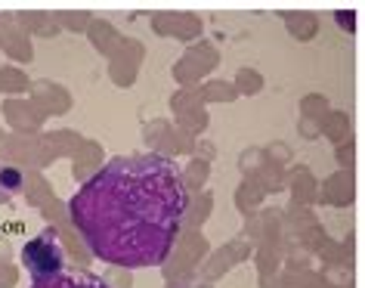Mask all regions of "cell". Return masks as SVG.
<instances>
[{"label": "cell", "mask_w": 365, "mask_h": 288, "mask_svg": "<svg viewBox=\"0 0 365 288\" xmlns=\"http://www.w3.org/2000/svg\"><path fill=\"white\" fill-rule=\"evenodd\" d=\"M189 205L170 158H115L71 199V220L87 248L115 267H155L168 257Z\"/></svg>", "instance_id": "1"}, {"label": "cell", "mask_w": 365, "mask_h": 288, "mask_svg": "<svg viewBox=\"0 0 365 288\" xmlns=\"http://www.w3.org/2000/svg\"><path fill=\"white\" fill-rule=\"evenodd\" d=\"M53 239H56L53 232H43V236L31 239L29 245L22 248V260H25V267H29V273L34 279L53 276V273L62 269V248Z\"/></svg>", "instance_id": "2"}, {"label": "cell", "mask_w": 365, "mask_h": 288, "mask_svg": "<svg viewBox=\"0 0 365 288\" xmlns=\"http://www.w3.org/2000/svg\"><path fill=\"white\" fill-rule=\"evenodd\" d=\"M31 288H108L103 279L96 276H87V273H71V269H59L53 276H43V279H34Z\"/></svg>", "instance_id": "3"}, {"label": "cell", "mask_w": 365, "mask_h": 288, "mask_svg": "<svg viewBox=\"0 0 365 288\" xmlns=\"http://www.w3.org/2000/svg\"><path fill=\"white\" fill-rule=\"evenodd\" d=\"M22 189V174L16 168H0V202H10Z\"/></svg>", "instance_id": "4"}, {"label": "cell", "mask_w": 365, "mask_h": 288, "mask_svg": "<svg viewBox=\"0 0 365 288\" xmlns=\"http://www.w3.org/2000/svg\"><path fill=\"white\" fill-rule=\"evenodd\" d=\"M337 22H341L344 29H353V19H346V13H337Z\"/></svg>", "instance_id": "5"}]
</instances>
